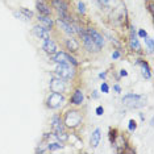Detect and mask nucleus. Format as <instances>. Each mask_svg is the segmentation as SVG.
<instances>
[{
    "label": "nucleus",
    "mask_w": 154,
    "mask_h": 154,
    "mask_svg": "<svg viewBox=\"0 0 154 154\" xmlns=\"http://www.w3.org/2000/svg\"><path fill=\"white\" fill-rule=\"evenodd\" d=\"M122 104L129 108H140L143 106V97L134 94H128L122 97Z\"/></svg>",
    "instance_id": "1"
},
{
    "label": "nucleus",
    "mask_w": 154,
    "mask_h": 154,
    "mask_svg": "<svg viewBox=\"0 0 154 154\" xmlns=\"http://www.w3.org/2000/svg\"><path fill=\"white\" fill-rule=\"evenodd\" d=\"M51 127H53V131L55 133V136L62 140V141H66V140L69 138L67 133L65 132V128H63V124H62L61 119H59L58 116H54L53 119H51Z\"/></svg>",
    "instance_id": "2"
},
{
    "label": "nucleus",
    "mask_w": 154,
    "mask_h": 154,
    "mask_svg": "<svg viewBox=\"0 0 154 154\" xmlns=\"http://www.w3.org/2000/svg\"><path fill=\"white\" fill-rule=\"evenodd\" d=\"M82 121V116L78 111H69L65 116V125L67 128H75L78 127Z\"/></svg>",
    "instance_id": "3"
},
{
    "label": "nucleus",
    "mask_w": 154,
    "mask_h": 154,
    "mask_svg": "<svg viewBox=\"0 0 154 154\" xmlns=\"http://www.w3.org/2000/svg\"><path fill=\"white\" fill-rule=\"evenodd\" d=\"M55 74L58 75V78L71 79L74 76V70L71 69V66L69 63H58L55 67Z\"/></svg>",
    "instance_id": "4"
},
{
    "label": "nucleus",
    "mask_w": 154,
    "mask_h": 154,
    "mask_svg": "<svg viewBox=\"0 0 154 154\" xmlns=\"http://www.w3.org/2000/svg\"><path fill=\"white\" fill-rule=\"evenodd\" d=\"M63 101H65V97H63L62 94L53 92V94H50V96L48 97L46 104H48L49 108H51V109H57V108H59L62 104H63Z\"/></svg>",
    "instance_id": "5"
},
{
    "label": "nucleus",
    "mask_w": 154,
    "mask_h": 154,
    "mask_svg": "<svg viewBox=\"0 0 154 154\" xmlns=\"http://www.w3.org/2000/svg\"><path fill=\"white\" fill-rule=\"evenodd\" d=\"M51 61L55 62V63H72V65H76V61L72 57H70L69 54L66 53H55V54H51Z\"/></svg>",
    "instance_id": "6"
},
{
    "label": "nucleus",
    "mask_w": 154,
    "mask_h": 154,
    "mask_svg": "<svg viewBox=\"0 0 154 154\" xmlns=\"http://www.w3.org/2000/svg\"><path fill=\"white\" fill-rule=\"evenodd\" d=\"M79 34L82 36V40H83V44H85V46L86 49L88 51H99V49L96 48V45L94 44V41H92V38L90 37V34L87 33V32H82V30H78Z\"/></svg>",
    "instance_id": "7"
},
{
    "label": "nucleus",
    "mask_w": 154,
    "mask_h": 154,
    "mask_svg": "<svg viewBox=\"0 0 154 154\" xmlns=\"http://www.w3.org/2000/svg\"><path fill=\"white\" fill-rule=\"evenodd\" d=\"M66 86H65V82L62 78H51L50 79V90L53 92H59L62 94L65 91Z\"/></svg>",
    "instance_id": "8"
},
{
    "label": "nucleus",
    "mask_w": 154,
    "mask_h": 154,
    "mask_svg": "<svg viewBox=\"0 0 154 154\" xmlns=\"http://www.w3.org/2000/svg\"><path fill=\"white\" fill-rule=\"evenodd\" d=\"M87 33L90 34V37L92 38V41H94V44L96 45V48L100 49L104 46V40H103V37L100 36V33H97L95 29H92V28H88V29H87Z\"/></svg>",
    "instance_id": "9"
},
{
    "label": "nucleus",
    "mask_w": 154,
    "mask_h": 154,
    "mask_svg": "<svg viewBox=\"0 0 154 154\" xmlns=\"http://www.w3.org/2000/svg\"><path fill=\"white\" fill-rule=\"evenodd\" d=\"M33 33L36 34L38 38H41V40H48V38H50V33H49V29L46 28H44L42 25H36L33 28Z\"/></svg>",
    "instance_id": "10"
},
{
    "label": "nucleus",
    "mask_w": 154,
    "mask_h": 154,
    "mask_svg": "<svg viewBox=\"0 0 154 154\" xmlns=\"http://www.w3.org/2000/svg\"><path fill=\"white\" fill-rule=\"evenodd\" d=\"M42 49L45 51H46L48 54H55L57 53V45L54 44L53 40H50V38H48V40H45V42L42 45Z\"/></svg>",
    "instance_id": "11"
},
{
    "label": "nucleus",
    "mask_w": 154,
    "mask_h": 154,
    "mask_svg": "<svg viewBox=\"0 0 154 154\" xmlns=\"http://www.w3.org/2000/svg\"><path fill=\"white\" fill-rule=\"evenodd\" d=\"M100 138H101L100 129H95V131L92 132V134H91V140H90L91 146H92V148H97V145H99V142H100Z\"/></svg>",
    "instance_id": "12"
},
{
    "label": "nucleus",
    "mask_w": 154,
    "mask_h": 154,
    "mask_svg": "<svg viewBox=\"0 0 154 154\" xmlns=\"http://www.w3.org/2000/svg\"><path fill=\"white\" fill-rule=\"evenodd\" d=\"M58 25L61 26L66 33H69V34H74L75 33V28L71 25V23H66V21H63V20L58 19Z\"/></svg>",
    "instance_id": "13"
},
{
    "label": "nucleus",
    "mask_w": 154,
    "mask_h": 154,
    "mask_svg": "<svg viewBox=\"0 0 154 154\" xmlns=\"http://www.w3.org/2000/svg\"><path fill=\"white\" fill-rule=\"evenodd\" d=\"M83 100H85V96H83V92L80 90H76L74 92V95L71 96V103L75 104V106H79V104L83 103Z\"/></svg>",
    "instance_id": "14"
},
{
    "label": "nucleus",
    "mask_w": 154,
    "mask_h": 154,
    "mask_svg": "<svg viewBox=\"0 0 154 154\" xmlns=\"http://www.w3.org/2000/svg\"><path fill=\"white\" fill-rule=\"evenodd\" d=\"M53 7L58 9V12H67L69 9V5L63 0H53Z\"/></svg>",
    "instance_id": "15"
},
{
    "label": "nucleus",
    "mask_w": 154,
    "mask_h": 154,
    "mask_svg": "<svg viewBox=\"0 0 154 154\" xmlns=\"http://www.w3.org/2000/svg\"><path fill=\"white\" fill-rule=\"evenodd\" d=\"M38 21L42 24V26L46 28V29H51V26H53V21H51L48 16L40 15V16H38Z\"/></svg>",
    "instance_id": "16"
},
{
    "label": "nucleus",
    "mask_w": 154,
    "mask_h": 154,
    "mask_svg": "<svg viewBox=\"0 0 154 154\" xmlns=\"http://www.w3.org/2000/svg\"><path fill=\"white\" fill-rule=\"evenodd\" d=\"M37 9H38V12H40V15H44V16L50 15V8H49L48 5H45L42 2L37 3Z\"/></svg>",
    "instance_id": "17"
},
{
    "label": "nucleus",
    "mask_w": 154,
    "mask_h": 154,
    "mask_svg": "<svg viewBox=\"0 0 154 154\" xmlns=\"http://www.w3.org/2000/svg\"><path fill=\"white\" fill-rule=\"evenodd\" d=\"M131 48L133 49V50H136V51L141 50V45H140L137 37L134 36V32H133V30H132V36H131Z\"/></svg>",
    "instance_id": "18"
},
{
    "label": "nucleus",
    "mask_w": 154,
    "mask_h": 154,
    "mask_svg": "<svg viewBox=\"0 0 154 154\" xmlns=\"http://www.w3.org/2000/svg\"><path fill=\"white\" fill-rule=\"evenodd\" d=\"M66 46H67V49L69 50H71V51H78V49H79L78 42H76L75 40H72V38L66 40Z\"/></svg>",
    "instance_id": "19"
},
{
    "label": "nucleus",
    "mask_w": 154,
    "mask_h": 154,
    "mask_svg": "<svg viewBox=\"0 0 154 154\" xmlns=\"http://www.w3.org/2000/svg\"><path fill=\"white\" fill-rule=\"evenodd\" d=\"M138 63L141 65V67H142V75L145 76L146 79H149L150 78V70L148 67V65H146L145 62H141V61H138Z\"/></svg>",
    "instance_id": "20"
},
{
    "label": "nucleus",
    "mask_w": 154,
    "mask_h": 154,
    "mask_svg": "<svg viewBox=\"0 0 154 154\" xmlns=\"http://www.w3.org/2000/svg\"><path fill=\"white\" fill-rule=\"evenodd\" d=\"M99 2H100V4L104 7H112V5H115L116 0H99Z\"/></svg>",
    "instance_id": "21"
},
{
    "label": "nucleus",
    "mask_w": 154,
    "mask_h": 154,
    "mask_svg": "<svg viewBox=\"0 0 154 154\" xmlns=\"http://www.w3.org/2000/svg\"><path fill=\"white\" fill-rule=\"evenodd\" d=\"M62 143H50V145H49V150H50V152H53V150H57V149H62Z\"/></svg>",
    "instance_id": "22"
},
{
    "label": "nucleus",
    "mask_w": 154,
    "mask_h": 154,
    "mask_svg": "<svg viewBox=\"0 0 154 154\" xmlns=\"http://www.w3.org/2000/svg\"><path fill=\"white\" fill-rule=\"evenodd\" d=\"M20 12H21V13H23V15H24V16H25V17H26V19H28V20H29V19H30V17H32V16H33V13H32V11H28V9H25V8H21V9H20Z\"/></svg>",
    "instance_id": "23"
},
{
    "label": "nucleus",
    "mask_w": 154,
    "mask_h": 154,
    "mask_svg": "<svg viewBox=\"0 0 154 154\" xmlns=\"http://www.w3.org/2000/svg\"><path fill=\"white\" fill-rule=\"evenodd\" d=\"M136 128H137V125H136V121L134 120L129 121V131L133 132V131H136Z\"/></svg>",
    "instance_id": "24"
},
{
    "label": "nucleus",
    "mask_w": 154,
    "mask_h": 154,
    "mask_svg": "<svg viewBox=\"0 0 154 154\" xmlns=\"http://www.w3.org/2000/svg\"><path fill=\"white\" fill-rule=\"evenodd\" d=\"M145 41H146V44H148V46H149V50L153 51V40H152V38L145 37Z\"/></svg>",
    "instance_id": "25"
},
{
    "label": "nucleus",
    "mask_w": 154,
    "mask_h": 154,
    "mask_svg": "<svg viewBox=\"0 0 154 154\" xmlns=\"http://www.w3.org/2000/svg\"><path fill=\"white\" fill-rule=\"evenodd\" d=\"M78 9H79V12H80V13H85V12H86L85 4H83L82 2H79V3H78Z\"/></svg>",
    "instance_id": "26"
},
{
    "label": "nucleus",
    "mask_w": 154,
    "mask_h": 154,
    "mask_svg": "<svg viewBox=\"0 0 154 154\" xmlns=\"http://www.w3.org/2000/svg\"><path fill=\"white\" fill-rule=\"evenodd\" d=\"M101 91H103L104 94H107L108 91H109V87H108L107 83H103V85H101Z\"/></svg>",
    "instance_id": "27"
},
{
    "label": "nucleus",
    "mask_w": 154,
    "mask_h": 154,
    "mask_svg": "<svg viewBox=\"0 0 154 154\" xmlns=\"http://www.w3.org/2000/svg\"><path fill=\"white\" fill-rule=\"evenodd\" d=\"M96 113L99 115V116H100V115H103V107H97L96 108Z\"/></svg>",
    "instance_id": "28"
},
{
    "label": "nucleus",
    "mask_w": 154,
    "mask_h": 154,
    "mask_svg": "<svg viewBox=\"0 0 154 154\" xmlns=\"http://www.w3.org/2000/svg\"><path fill=\"white\" fill-rule=\"evenodd\" d=\"M119 57H120V53H119V51H115V53L112 54V58H113V59H117Z\"/></svg>",
    "instance_id": "29"
},
{
    "label": "nucleus",
    "mask_w": 154,
    "mask_h": 154,
    "mask_svg": "<svg viewBox=\"0 0 154 154\" xmlns=\"http://www.w3.org/2000/svg\"><path fill=\"white\" fill-rule=\"evenodd\" d=\"M140 36L145 38V37H148V34H146V32H145V30H140Z\"/></svg>",
    "instance_id": "30"
},
{
    "label": "nucleus",
    "mask_w": 154,
    "mask_h": 154,
    "mask_svg": "<svg viewBox=\"0 0 154 154\" xmlns=\"http://www.w3.org/2000/svg\"><path fill=\"white\" fill-rule=\"evenodd\" d=\"M127 75H128V72L125 70H121V76H127Z\"/></svg>",
    "instance_id": "31"
},
{
    "label": "nucleus",
    "mask_w": 154,
    "mask_h": 154,
    "mask_svg": "<svg viewBox=\"0 0 154 154\" xmlns=\"http://www.w3.org/2000/svg\"><path fill=\"white\" fill-rule=\"evenodd\" d=\"M115 90H116L117 92H120V87H119V86H115Z\"/></svg>",
    "instance_id": "32"
}]
</instances>
